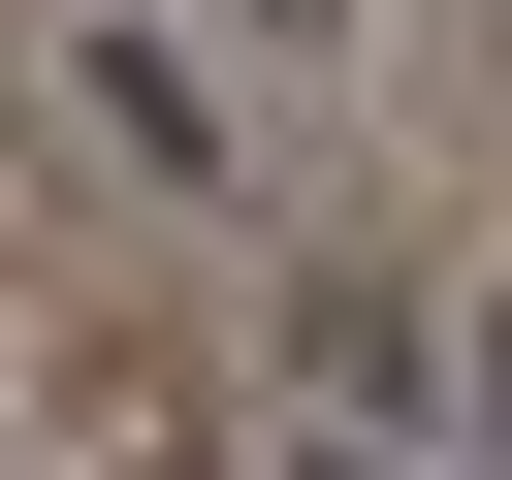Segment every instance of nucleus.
I'll list each match as a JSON object with an SVG mask.
<instances>
[{
    "label": "nucleus",
    "instance_id": "obj_3",
    "mask_svg": "<svg viewBox=\"0 0 512 480\" xmlns=\"http://www.w3.org/2000/svg\"><path fill=\"white\" fill-rule=\"evenodd\" d=\"M288 480H384V448H288Z\"/></svg>",
    "mask_w": 512,
    "mask_h": 480
},
{
    "label": "nucleus",
    "instance_id": "obj_1",
    "mask_svg": "<svg viewBox=\"0 0 512 480\" xmlns=\"http://www.w3.org/2000/svg\"><path fill=\"white\" fill-rule=\"evenodd\" d=\"M64 64H96V128H128V160H160V192H224V96H192V64H160V32H64Z\"/></svg>",
    "mask_w": 512,
    "mask_h": 480
},
{
    "label": "nucleus",
    "instance_id": "obj_2",
    "mask_svg": "<svg viewBox=\"0 0 512 480\" xmlns=\"http://www.w3.org/2000/svg\"><path fill=\"white\" fill-rule=\"evenodd\" d=\"M224 32H256V64H320V32H352V0H224Z\"/></svg>",
    "mask_w": 512,
    "mask_h": 480
}]
</instances>
